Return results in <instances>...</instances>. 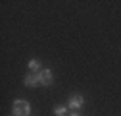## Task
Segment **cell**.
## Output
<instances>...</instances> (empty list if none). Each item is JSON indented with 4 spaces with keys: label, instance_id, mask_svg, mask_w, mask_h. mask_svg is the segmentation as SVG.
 Segmentation results:
<instances>
[{
    "label": "cell",
    "instance_id": "6da1fadb",
    "mask_svg": "<svg viewBox=\"0 0 121 116\" xmlns=\"http://www.w3.org/2000/svg\"><path fill=\"white\" fill-rule=\"evenodd\" d=\"M31 114V105L27 101H16L13 103V116H29Z\"/></svg>",
    "mask_w": 121,
    "mask_h": 116
},
{
    "label": "cell",
    "instance_id": "7a4b0ae2",
    "mask_svg": "<svg viewBox=\"0 0 121 116\" xmlns=\"http://www.w3.org/2000/svg\"><path fill=\"white\" fill-rule=\"evenodd\" d=\"M83 105H85V99H83L81 95H73V97L69 99V103H67V108H71V110H79Z\"/></svg>",
    "mask_w": 121,
    "mask_h": 116
},
{
    "label": "cell",
    "instance_id": "3957f363",
    "mask_svg": "<svg viewBox=\"0 0 121 116\" xmlns=\"http://www.w3.org/2000/svg\"><path fill=\"white\" fill-rule=\"evenodd\" d=\"M25 85H27V87L42 85V83H40V74H27V76H25Z\"/></svg>",
    "mask_w": 121,
    "mask_h": 116
},
{
    "label": "cell",
    "instance_id": "277c9868",
    "mask_svg": "<svg viewBox=\"0 0 121 116\" xmlns=\"http://www.w3.org/2000/svg\"><path fill=\"white\" fill-rule=\"evenodd\" d=\"M39 74H40V83H42V85H46V87L52 85V72H50L48 68H46V70H40Z\"/></svg>",
    "mask_w": 121,
    "mask_h": 116
},
{
    "label": "cell",
    "instance_id": "5b68a950",
    "mask_svg": "<svg viewBox=\"0 0 121 116\" xmlns=\"http://www.w3.org/2000/svg\"><path fill=\"white\" fill-rule=\"evenodd\" d=\"M29 68H31L33 70V74H39V68H40V64H39V60H35V58H33V60H29Z\"/></svg>",
    "mask_w": 121,
    "mask_h": 116
},
{
    "label": "cell",
    "instance_id": "8992f818",
    "mask_svg": "<svg viewBox=\"0 0 121 116\" xmlns=\"http://www.w3.org/2000/svg\"><path fill=\"white\" fill-rule=\"evenodd\" d=\"M65 112H67V106H56L54 108V114L56 116H65Z\"/></svg>",
    "mask_w": 121,
    "mask_h": 116
},
{
    "label": "cell",
    "instance_id": "52a82bcc",
    "mask_svg": "<svg viewBox=\"0 0 121 116\" xmlns=\"http://www.w3.org/2000/svg\"><path fill=\"white\" fill-rule=\"evenodd\" d=\"M69 116H81V114H79V112H71Z\"/></svg>",
    "mask_w": 121,
    "mask_h": 116
}]
</instances>
